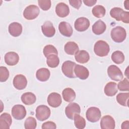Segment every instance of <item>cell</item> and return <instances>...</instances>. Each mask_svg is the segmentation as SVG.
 Here are the masks:
<instances>
[{
	"mask_svg": "<svg viewBox=\"0 0 129 129\" xmlns=\"http://www.w3.org/2000/svg\"><path fill=\"white\" fill-rule=\"evenodd\" d=\"M129 98V93H120L118 94L116 97L117 102L123 106L128 107V100Z\"/></svg>",
	"mask_w": 129,
	"mask_h": 129,
	"instance_id": "f1b7e54d",
	"label": "cell"
},
{
	"mask_svg": "<svg viewBox=\"0 0 129 129\" xmlns=\"http://www.w3.org/2000/svg\"><path fill=\"white\" fill-rule=\"evenodd\" d=\"M12 116L17 120H22L26 115L27 111L25 107L20 104L14 105L11 110Z\"/></svg>",
	"mask_w": 129,
	"mask_h": 129,
	"instance_id": "9c48e42d",
	"label": "cell"
},
{
	"mask_svg": "<svg viewBox=\"0 0 129 129\" xmlns=\"http://www.w3.org/2000/svg\"><path fill=\"white\" fill-rule=\"evenodd\" d=\"M109 51V46L105 41L100 40L97 41L94 44V51L95 54L98 56H105L108 55Z\"/></svg>",
	"mask_w": 129,
	"mask_h": 129,
	"instance_id": "6da1fadb",
	"label": "cell"
},
{
	"mask_svg": "<svg viewBox=\"0 0 129 129\" xmlns=\"http://www.w3.org/2000/svg\"><path fill=\"white\" fill-rule=\"evenodd\" d=\"M41 30L43 35L47 37H52L55 33V29L53 24L49 21L45 22L41 26Z\"/></svg>",
	"mask_w": 129,
	"mask_h": 129,
	"instance_id": "5bb4252c",
	"label": "cell"
},
{
	"mask_svg": "<svg viewBox=\"0 0 129 129\" xmlns=\"http://www.w3.org/2000/svg\"><path fill=\"white\" fill-rule=\"evenodd\" d=\"M107 74L111 80L115 81H121L123 78L121 70L115 65H110L108 67L107 69Z\"/></svg>",
	"mask_w": 129,
	"mask_h": 129,
	"instance_id": "52a82bcc",
	"label": "cell"
},
{
	"mask_svg": "<svg viewBox=\"0 0 129 129\" xmlns=\"http://www.w3.org/2000/svg\"><path fill=\"white\" fill-rule=\"evenodd\" d=\"M106 29L105 23L101 20L97 21L92 26V31L96 35L103 34Z\"/></svg>",
	"mask_w": 129,
	"mask_h": 129,
	"instance_id": "7402d4cb",
	"label": "cell"
},
{
	"mask_svg": "<svg viewBox=\"0 0 129 129\" xmlns=\"http://www.w3.org/2000/svg\"><path fill=\"white\" fill-rule=\"evenodd\" d=\"M75 58L76 60L80 63H85L90 59L89 53L85 50H81L75 54Z\"/></svg>",
	"mask_w": 129,
	"mask_h": 129,
	"instance_id": "cb8c5ba5",
	"label": "cell"
},
{
	"mask_svg": "<svg viewBox=\"0 0 129 129\" xmlns=\"http://www.w3.org/2000/svg\"><path fill=\"white\" fill-rule=\"evenodd\" d=\"M58 30L60 34L66 37H71L73 32V28L71 25L68 22H61L58 25Z\"/></svg>",
	"mask_w": 129,
	"mask_h": 129,
	"instance_id": "2e32d148",
	"label": "cell"
},
{
	"mask_svg": "<svg viewBox=\"0 0 129 129\" xmlns=\"http://www.w3.org/2000/svg\"><path fill=\"white\" fill-rule=\"evenodd\" d=\"M55 13L58 17L64 18L69 14L70 8L66 4L64 3H59L56 6Z\"/></svg>",
	"mask_w": 129,
	"mask_h": 129,
	"instance_id": "ac0fdd59",
	"label": "cell"
},
{
	"mask_svg": "<svg viewBox=\"0 0 129 129\" xmlns=\"http://www.w3.org/2000/svg\"><path fill=\"white\" fill-rule=\"evenodd\" d=\"M74 124L76 128L78 129H83L86 126V120L85 119L79 114H76L75 115L74 117Z\"/></svg>",
	"mask_w": 129,
	"mask_h": 129,
	"instance_id": "1f68e13d",
	"label": "cell"
},
{
	"mask_svg": "<svg viewBox=\"0 0 129 129\" xmlns=\"http://www.w3.org/2000/svg\"><path fill=\"white\" fill-rule=\"evenodd\" d=\"M64 51L69 55H74L79 51V47L78 44L74 41H69L64 46Z\"/></svg>",
	"mask_w": 129,
	"mask_h": 129,
	"instance_id": "484cf974",
	"label": "cell"
},
{
	"mask_svg": "<svg viewBox=\"0 0 129 129\" xmlns=\"http://www.w3.org/2000/svg\"><path fill=\"white\" fill-rule=\"evenodd\" d=\"M46 63L47 66L51 68L57 67L59 63V59L57 55L52 54L46 57Z\"/></svg>",
	"mask_w": 129,
	"mask_h": 129,
	"instance_id": "83f0119b",
	"label": "cell"
},
{
	"mask_svg": "<svg viewBox=\"0 0 129 129\" xmlns=\"http://www.w3.org/2000/svg\"><path fill=\"white\" fill-rule=\"evenodd\" d=\"M120 20L122 22L128 24L129 23V12L123 11L121 14Z\"/></svg>",
	"mask_w": 129,
	"mask_h": 129,
	"instance_id": "ab89813d",
	"label": "cell"
},
{
	"mask_svg": "<svg viewBox=\"0 0 129 129\" xmlns=\"http://www.w3.org/2000/svg\"><path fill=\"white\" fill-rule=\"evenodd\" d=\"M9 71L6 67H0V81L6 82L9 77Z\"/></svg>",
	"mask_w": 129,
	"mask_h": 129,
	"instance_id": "d590c367",
	"label": "cell"
},
{
	"mask_svg": "<svg viewBox=\"0 0 129 129\" xmlns=\"http://www.w3.org/2000/svg\"><path fill=\"white\" fill-rule=\"evenodd\" d=\"M43 53L46 57L52 54H58V51L56 48L52 45H47L44 46L43 49Z\"/></svg>",
	"mask_w": 129,
	"mask_h": 129,
	"instance_id": "d6a6232c",
	"label": "cell"
},
{
	"mask_svg": "<svg viewBox=\"0 0 129 129\" xmlns=\"http://www.w3.org/2000/svg\"><path fill=\"white\" fill-rule=\"evenodd\" d=\"M128 124H129V122L128 120H126L123 121L122 124H121V128L122 129H124V128H128Z\"/></svg>",
	"mask_w": 129,
	"mask_h": 129,
	"instance_id": "7bdbcfd3",
	"label": "cell"
},
{
	"mask_svg": "<svg viewBox=\"0 0 129 129\" xmlns=\"http://www.w3.org/2000/svg\"><path fill=\"white\" fill-rule=\"evenodd\" d=\"M92 12L93 15L97 18H100L103 17L106 13L105 8L101 5H96L93 8Z\"/></svg>",
	"mask_w": 129,
	"mask_h": 129,
	"instance_id": "4dcf8cb0",
	"label": "cell"
},
{
	"mask_svg": "<svg viewBox=\"0 0 129 129\" xmlns=\"http://www.w3.org/2000/svg\"><path fill=\"white\" fill-rule=\"evenodd\" d=\"M104 92L106 95L108 96H113L118 92L117 84L113 82H110L105 85Z\"/></svg>",
	"mask_w": 129,
	"mask_h": 129,
	"instance_id": "44dd1931",
	"label": "cell"
},
{
	"mask_svg": "<svg viewBox=\"0 0 129 129\" xmlns=\"http://www.w3.org/2000/svg\"><path fill=\"white\" fill-rule=\"evenodd\" d=\"M39 9L37 6L31 5L24 9L23 15L26 19L31 20L36 18L39 14Z\"/></svg>",
	"mask_w": 129,
	"mask_h": 129,
	"instance_id": "8992f818",
	"label": "cell"
},
{
	"mask_svg": "<svg viewBox=\"0 0 129 129\" xmlns=\"http://www.w3.org/2000/svg\"><path fill=\"white\" fill-rule=\"evenodd\" d=\"M123 10L119 7H114L110 11V15L112 18H114L116 21H120V18Z\"/></svg>",
	"mask_w": 129,
	"mask_h": 129,
	"instance_id": "e575fe53",
	"label": "cell"
},
{
	"mask_svg": "<svg viewBox=\"0 0 129 129\" xmlns=\"http://www.w3.org/2000/svg\"><path fill=\"white\" fill-rule=\"evenodd\" d=\"M9 32L13 37L19 36L22 32V26L18 22H13L9 26Z\"/></svg>",
	"mask_w": 129,
	"mask_h": 129,
	"instance_id": "ffe728a7",
	"label": "cell"
},
{
	"mask_svg": "<svg viewBox=\"0 0 129 129\" xmlns=\"http://www.w3.org/2000/svg\"><path fill=\"white\" fill-rule=\"evenodd\" d=\"M12 122V117L9 113L4 112L0 115L1 129H9Z\"/></svg>",
	"mask_w": 129,
	"mask_h": 129,
	"instance_id": "d6986e66",
	"label": "cell"
},
{
	"mask_svg": "<svg viewBox=\"0 0 129 129\" xmlns=\"http://www.w3.org/2000/svg\"><path fill=\"white\" fill-rule=\"evenodd\" d=\"M110 35L113 41L117 43H121L126 37V30L122 27L116 26L111 30Z\"/></svg>",
	"mask_w": 129,
	"mask_h": 129,
	"instance_id": "7a4b0ae2",
	"label": "cell"
},
{
	"mask_svg": "<svg viewBox=\"0 0 129 129\" xmlns=\"http://www.w3.org/2000/svg\"><path fill=\"white\" fill-rule=\"evenodd\" d=\"M62 95L64 100L68 102L73 101L76 98V93L75 91L71 88H65L62 92Z\"/></svg>",
	"mask_w": 129,
	"mask_h": 129,
	"instance_id": "4316f807",
	"label": "cell"
},
{
	"mask_svg": "<svg viewBox=\"0 0 129 129\" xmlns=\"http://www.w3.org/2000/svg\"><path fill=\"white\" fill-rule=\"evenodd\" d=\"M14 87L19 90L25 89L27 85V80L26 77L22 74H18L15 76L13 79Z\"/></svg>",
	"mask_w": 129,
	"mask_h": 129,
	"instance_id": "7c38bea8",
	"label": "cell"
},
{
	"mask_svg": "<svg viewBox=\"0 0 129 129\" xmlns=\"http://www.w3.org/2000/svg\"><path fill=\"white\" fill-rule=\"evenodd\" d=\"M81 112V108L79 105L75 102L70 103L65 108V113L67 117L70 119H74L75 114H80Z\"/></svg>",
	"mask_w": 129,
	"mask_h": 129,
	"instance_id": "ba28073f",
	"label": "cell"
},
{
	"mask_svg": "<svg viewBox=\"0 0 129 129\" xmlns=\"http://www.w3.org/2000/svg\"><path fill=\"white\" fill-rule=\"evenodd\" d=\"M37 126L35 118L32 116L28 117L25 121L24 127L26 129H35Z\"/></svg>",
	"mask_w": 129,
	"mask_h": 129,
	"instance_id": "836d02e7",
	"label": "cell"
},
{
	"mask_svg": "<svg viewBox=\"0 0 129 129\" xmlns=\"http://www.w3.org/2000/svg\"><path fill=\"white\" fill-rule=\"evenodd\" d=\"M4 58L6 64L10 66L17 64L19 60V55L16 52L13 51L8 52L6 53Z\"/></svg>",
	"mask_w": 129,
	"mask_h": 129,
	"instance_id": "e0dca14e",
	"label": "cell"
},
{
	"mask_svg": "<svg viewBox=\"0 0 129 129\" xmlns=\"http://www.w3.org/2000/svg\"><path fill=\"white\" fill-rule=\"evenodd\" d=\"M75 76L81 80L87 79L89 76V70L84 66L76 64L74 69Z\"/></svg>",
	"mask_w": 129,
	"mask_h": 129,
	"instance_id": "9a60e30c",
	"label": "cell"
},
{
	"mask_svg": "<svg viewBox=\"0 0 129 129\" xmlns=\"http://www.w3.org/2000/svg\"><path fill=\"white\" fill-rule=\"evenodd\" d=\"M100 124L102 129H114L115 126L114 118L109 115L103 116L101 119Z\"/></svg>",
	"mask_w": 129,
	"mask_h": 129,
	"instance_id": "4fadbf2b",
	"label": "cell"
},
{
	"mask_svg": "<svg viewBox=\"0 0 129 129\" xmlns=\"http://www.w3.org/2000/svg\"><path fill=\"white\" fill-rule=\"evenodd\" d=\"M47 101L50 106L56 108L61 105L62 99L59 94L56 92H52L48 96Z\"/></svg>",
	"mask_w": 129,
	"mask_h": 129,
	"instance_id": "8fae6325",
	"label": "cell"
},
{
	"mask_svg": "<svg viewBox=\"0 0 129 129\" xmlns=\"http://www.w3.org/2000/svg\"><path fill=\"white\" fill-rule=\"evenodd\" d=\"M22 102L26 105H31L36 101V97L32 92H26L23 94L21 97Z\"/></svg>",
	"mask_w": 129,
	"mask_h": 129,
	"instance_id": "d4e9b609",
	"label": "cell"
},
{
	"mask_svg": "<svg viewBox=\"0 0 129 129\" xmlns=\"http://www.w3.org/2000/svg\"><path fill=\"white\" fill-rule=\"evenodd\" d=\"M38 3L40 8L43 11L48 10L51 5V2L50 0H39Z\"/></svg>",
	"mask_w": 129,
	"mask_h": 129,
	"instance_id": "74e56055",
	"label": "cell"
},
{
	"mask_svg": "<svg viewBox=\"0 0 129 129\" xmlns=\"http://www.w3.org/2000/svg\"><path fill=\"white\" fill-rule=\"evenodd\" d=\"M76 65L75 62L70 60L64 61L61 67V71L63 75L69 78H75L76 76L74 73V69Z\"/></svg>",
	"mask_w": 129,
	"mask_h": 129,
	"instance_id": "277c9868",
	"label": "cell"
},
{
	"mask_svg": "<svg viewBox=\"0 0 129 129\" xmlns=\"http://www.w3.org/2000/svg\"><path fill=\"white\" fill-rule=\"evenodd\" d=\"M51 111L50 108L44 105H40L36 109L35 116L36 118L41 121L47 119L50 116Z\"/></svg>",
	"mask_w": 129,
	"mask_h": 129,
	"instance_id": "3957f363",
	"label": "cell"
},
{
	"mask_svg": "<svg viewBox=\"0 0 129 129\" xmlns=\"http://www.w3.org/2000/svg\"><path fill=\"white\" fill-rule=\"evenodd\" d=\"M50 76L49 70L47 68H40L38 69L36 73V77L38 80L41 82H45L47 81Z\"/></svg>",
	"mask_w": 129,
	"mask_h": 129,
	"instance_id": "603a6c76",
	"label": "cell"
},
{
	"mask_svg": "<svg viewBox=\"0 0 129 129\" xmlns=\"http://www.w3.org/2000/svg\"><path fill=\"white\" fill-rule=\"evenodd\" d=\"M111 59L116 64H121L124 60V55L121 51L116 50L112 53Z\"/></svg>",
	"mask_w": 129,
	"mask_h": 129,
	"instance_id": "f546056e",
	"label": "cell"
},
{
	"mask_svg": "<svg viewBox=\"0 0 129 129\" xmlns=\"http://www.w3.org/2000/svg\"><path fill=\"white\" fill-rule=\"evenodd\" d=\"M129 1H125L124 2V6L125 7V8L128 10H129Z\"/></svg>",
	"mask_w": 129,
	"mask_h": 129,
	"instance_id": "ee69618b",
	"label": "cell"
},
{
	"mask_svg": "<svg viewBox=\"0 0 129 129\" xmlns=\"http://www.w3.org/2000/svg\"><path fill=\"white\" fill-rule=\"evenodd\" d=\"M101 111L98 107H90L86 111V117L87 119L91 122H96L100 119Z\"/></svg>",
	"mask_w": 129,
	"mask_h": 129,
	"instance_id": "5b68a950",
	"label": "cell"
},
{
	"mask_svg": "<svg viewBox=\"0 0 129 129\" xmlns=\"http://www.w3.org/2000/svg\"><path fill=\"white\" fill-rule=\"evenodd\" d=\"M117 88L121 91H128L129 83L128 79L124 78L123 80H121L117 84Z\"/></svg>",
	"mask_w": 129,
	"mask_h": 129,
	"instance_id": "8d00e7d4",
	"label": "cell"
},
{
	"mask_svg": "<svg viewBox=\"0 0 129 129\" xmlns=\"http://www.w3.org/2000/svg\"><path fill=\"white\" fill-rule=\"evenodd\" d=\"M41 128L42 129H46V128L55 129L56 128V125L54 122L49 121H46L43 123L42 125Z\"/></svg>",
	"mask_w": 129,
	"mask_h": 129,
	"instance_id": "f35d334b",
	"label": "cell"
},
{
	"mask_svg": "<svg viewBox=\"0 0 129 129\" xmlns=\"http://www.w3.org/2000/svg\"><path fill=\"white\" fill-rule=\"evenodd\" d=\"M83 3L87 6L92 7L97 3V1L96 0H84Z\"/></svg>",
	"mask_w": 129,
	"mask_h": 129,
	"instance_id": "b9f144b4",
	"label": "cell"
},
{
	"mask_svg": "<svg viewBox=\"0 0 129 129\" xmlns=\"http://www.w3.org/2000/svg\"><path fill=\"white\" fill-rule=\"evenodd\" d=\"M69 3L75 9L79 10L82 5V1L81 0H70Z\"/></svg>",
	"mask_w": 129,
	"mask_h": 129,
	"instance_id": "60d3db41",
	"label": "cell"
},
{
	"mask_svg": "<svg viewBox=\"0 0 129 129\" xmlns=\"http://www.w3.org/2000/svg\"><path fill=\"white\" fill-rule=\"evenodd\" d=\"M90 25L88 19L85 17H80L76 19L74 23L75 29L79 32H83L87 30Z\"/></svg>",
	"mask_w": 129,
	"mask_h": 129,
	"instance_id": "30bf717a",
	"label": "cell"
}]
</instances>
